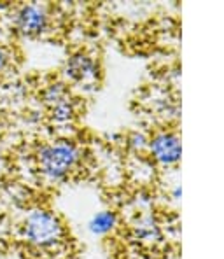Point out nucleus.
Instances as JSON below:
<instances>
[{
	"instance_id": "nucleus-1",
	"label": "nucleus",
	"mask_w": 224,
	"mask_h": 259,
	"mask_svg": "<svg viewBox=\"0 0 224 259\" xmlns=\"http://www.w3.org/2000/svg\"><path fill=\"white\" fill-rule=\"evenodd\" d=\"M18 240L28 254L60 259L68 252V230L63 219L49 207H33L18 224Z\"/></svg>"
},
{
	"instance_id": "nucleus-2",
	"label": "nucleus",
	"mask_w": 224,
	"mask_h": 259,
	"mask_svg": "<svg viewBox=\"0 0 224 259\" xmlns=\"http://www.w3.org/2000/svg\"><path fill=\"white\" fill-rule=\"evenodd\" d=\"M84 159V151L75 140L62 137L40 144L33 152V168L40 179L58 184L79 172Z\"/></svg>"
},
{
	"instance_id": "nucleus-3",
	"label": "nucleus",
	"mask_w": 224,
	"mask_h": 259,
	"mask_svg": "<svg viewBox=\"0 0 224 259\" xmlns=\"http://www.w3.org/2000/svg\"><path fill=\"white\" fill-rule=\"evenodd\" d=\"M11 25L18 35L26 37V39H40L51 32V7L37 2L14 6L11 13Z\"/></svg>"
},
{
	"instance_id": "nucleus-4",
	"label": "nucleus",
	"mask_w": 224,
	"mask_h": 259,
	"mask_svg": "<svg viewBox=\"0 0 224 259\" xmlns=\"http://www.w3.org/2000/svg\"><path fill=\"white\" fill-rule=\"evenodd\" d=\"M42 107L56 126H68L77 116V102L72 97L67 82L55 81L49 82L42 90Z\"/></svg>"
},
{
	"instance_id": "nucleus-5",
	"label": "nucleus",
	"mask_w": 224,
	"mask_h": 259,
	"mask_svg": "<svg viewBox=\"0 0 224 259\" xmlns=\"http://www.w3.org/2000/svg\"><path fill=\"white\" fill-rule=\"evenodd\" d=\"M63 72L72 84L81 88H97L102 74L97 56L86 49H77L72 53L67 58Z\"/></svg>"
},
{
	"instance_id": "nucleus-6",
	"label": "nucleus",
	"mask_w": 224,
	"mask_h": 259,
	"mask_svg": "<svg viewBox=\"0 0 224 259\" xmlns=\"http://www.w3.org/2000/svg\"><path fill=\"white\" fill-rule=\"evenodd\" d=\"M147 151L154 163H158L163 168H175L181 163L182 144L181 137L173 130H158L153 133L151 139H147Z\"/></svg>"
},
{
	"instance_id": "nucleus-7",
	"label": "nucleus",
	"mask_w": 224,
	"mask_h": 259,
	"mask_svg": "<svg viewBox=\"0 0 224 259\" xmlns=\"http://www.w3.org/2000/svg\"><path fill=\"white\" fill-rule=\"evenodd\" d=\"M131 235H133L137 242L146 243V245H154L163 238V230L156 215L151 214V212H144V214L137 215L135 221L131 223Z\"/></svg>"
},
{
	"instance_id": "nucleus-8",
	"label": "nucleus",
	"mask_w": 224,
	"mask_h": 259,
	"mask_svg": "<svg viewBox=\"0 0 224 259\" xmlns=\"http://www.w3.org/2000/svg\"><path fill=\"white\" fill-rule=\"evenodd\" d=\"M117 226V215L112 210H100L89 219V231L93 235H109Z\"/></svg>"
},
{
	"instance_id": "nucleus-9",
	"label": "nucleus",
	"mask_w": 224,
	"mask_h": 259,
	"mask_svg": "<svg viewBox=\"0 0 224 259\" xmlns=\"http://www.w3.org/2000/svg\"><path fill=\"white\" fill-rule=\"evenodd\" d=\"M11 60H13V49L9 48V44L0 40V75L9 70Z\"/></svg>"
},
{
	"instance_id": "nucleus-10",
	"label": "nucleus",
	"mask_w": 224,
	"mask_h": 259,
	"mask_svg": "<svg viewBox=\"0 0 224 259\" xmlns=\"http://www.w3.org/2000/svg\"><path fill=\"white\" fill-rule=\"evenodd\" d=\"M128 144H130V146L137 151L147 149V137L140 132H133L130 137H128Z\"/></svg>"
}]
</instances>
